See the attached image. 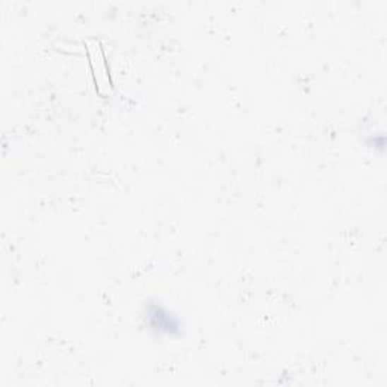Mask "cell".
I'll return each instance as SVG.
<instances>
[{
  "label": "cell",
  "instance_id": "obj_1",
  "mask_svg": "<svg viewBox=\"0 0 387 387\" xmlns=\"http://www.w3.org/2000/svg\"><path fill=\"white\" fill-rule=\"evenodd\" d=\"M147 318H148V324L152 326V328L168 333V335H173L179 327L177 319L171 314H168L164 307H160L157 304H152L148 307Z\"/></svg>",
  "mask_w": 387,
  "mask_h": 387
}]
</instances>
